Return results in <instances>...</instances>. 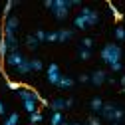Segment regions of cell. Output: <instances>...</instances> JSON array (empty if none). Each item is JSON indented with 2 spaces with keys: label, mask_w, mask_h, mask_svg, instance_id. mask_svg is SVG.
Listing matches in <instances>:
<instances>
[{
  "label": "cell",
  "mask_w": 125,
  "mask_h": 125,
  "mask_svg": "<svg viewBox=\"0 0 125 125\" xmlns=\"http://www.w3.org/2000/svg\"><path fill=\"white\" fill-rule=\"evenodd\" d=\"M46 42H58V32H48L46 34Z\"/></svg>",
  "instance_id": "obj_27"
},
{
  "label": "cell",
  "mask_w": 125,
  "mask_h": 125,
  "mask_svg": "<svg viewBox=\"0 0 125 125\" xmlns=\"http://www.w3.org/2000/svg\"><path fill=\"white\" fill-rule=\"evenodd\" d=\"M87 125H99L97 117H87Z\"/></svg>",
  "instance_id": "obj_29"
},
{
  "label": "cell",
  "mask_w": 125,
  "mask_h": 125,
  "mask_svg": "<svg viewBox=\"0 0 125 125\" xmlns=\"http://www.w3.org/2000/svg\"><path fill=\"white\" fill-rule=\"evenodd\" d=\"M72 105H73V99H72V97H70V99H66V107H72Z\"/></svg>",
  "instance_id": "obj_32"
},
{
  "label": "cell",
  "mask_w": 125,
  "mask_h": 125,
  "mask_svg": "<svg viewBox=\"0 0 125 125\" xmlns=\"http://www.w3.org/2000/svg\"><path fill=\"white\" fill-rule=\"evenodd\" d=\"M26 46H28V50H36L38 46H40V42L34 38V34L32 36H26Z\"/></svg>",
  "instance_id": "obj_15"
},
{
  "label": "cell",
  "mask_w": 125,
  "mask_h": 125,
  "mask_svg": "<svg viewBox=\"0 0 125 125\" xmlns=\"http://www.w3.org/2000/svg\"><path fill=\"white\" fill-rule=\"evenodd\" d=\"M6 56H8V46H6L4 38H2V40H0V58L6 60Z\"/></svg>",
  "instance_id": "obj_19"
},
{
  "label": "cell",
  "mask_w": 125,
  "mask_h": 125,
  "mask_svg": "<svg viewBox=\"0 0 125 125\" xmlns=\"http://www.w3.org/2000/svg\"><path fill=\"white\" fill-rule=\"evenodd\" d=\"M14 72H16L18 75H28L30 72H32V68H30V60H28V58H24V60H22V64H20L16 70H14Z\"/></svg>",
  "instance_id": "obj_10"
},
{
  "label": "cell",
  "mask_w": 125,
  "mask_h": 125,
  "mask_svg": "<svg viewBox=\"0 0 125 125\" xmlns=\"http://www.w3.org/2000/svg\"><path fill=\"white\" fill-rule=\"evenodd\" d=\"M99 117L105 119V121H111V123H119L125 117V111H123L121 107L113 105V103H103L101 111H99Z\"/></svg>",
  "instance_id": "obj_4"
},
{
  "label": "cell",
  "mask_w": 125,
  "mask_h": 125,
  "mask_svg": "<svg viewBox=\"0 0 125 125\" xmlns=\"http://www.w3.org/2000/svg\"><path fill=\"white\" fill-rule=\"evenodd\" d=\"M26 56H22V52L18 50V52H10L8 56H6V60H4V64L8 66V68H12V70H16L20 64H22V60H24Z\"/></svg>",
  "instance_id": "obj_6"
},
{
  "label": "cell",
  "mask_w": 125,
  "mask_h": 125,
  "mask_svg": "<svg viewBox=\"0 0 125 125\" xmlns=\"http://www.w3.org/2000/svg\"><path fill=\"white\" fill-rule=\"evenodd\" d=\"M72 125H82V123H72Z\"/></svg>",
  "instance_id": "obj_36"
},
{
  "label": "cell",
  "mask_w": 125,
  "mask_h": 125,
  "mask_svg": "<svg viewBox=\"0 0 125 125\" xmlns=\"http://www.w3.org/2000/svg\"><path fill=\"white\" fill-rule=\"evenodd\" d=\"M105 82H107V73H105V70H95V72L89 75V83L95 85V87L103 85Z\"/></svg>",
  "instance_id": "obj_8"
},
{
  "label": "cell",
  "mask_w": 125,
  "mask_h": 125,
  "mask_svg": "<svg viewBox=\"0 0 125 125\" xmlns=\"http://www.w3.org/2000/svg\"><path fill=\"white\" fill-rule=\"evenodd\" d=\"M109 125H121V123H109Z\"/></svg>",
  "instance_id": "obj_35"
},
{
  "label": "cell",
  "mask_w": 125,
  "mask_h": 125,
  "mask_svg": "<svg viewBox=\"0 0 125 125\" xmlns=\"http://www.w3.org/2000/svg\"><path fill=\"white\" fill-rule=\"evenodd\" d=\"M62 121H64V115H62L60 111H52V117H50V125H60Z\"/></svg>",
  "instance_id": "obj_16"
},
{
  "label": "cell",
  "mask_w": 125,
  "mask_h": 125,
  "mask_svg": "<svg viewBox=\"0 0 125 125\" xmlns=\"http://www.w3.org/2000/svg\"><path fill=\"white\" fill-rule=\"evenodd\" d=\"M97 22H99V12L93 10V8H87V6H83L82 12L73 18V26L77 30H85L89 26H95Z\"/></svg>",
  "instance_id": "obj_2"
},
{
  "label": "cell",
  "mask_w": 125,
  "mask_h": 125,
  "mask_svg": "<svg viewBox=\"0 0 125 125\" xmlns=\"http://www.w3.org/2000/svg\"><path fill=\"white\" fill-rule=\"evenodd\" d=\"M89 107H91V111L99 113V111H101V107H103V99H101V97H93V99L89 101Z\"/></svg>",
  "instance_id": "obj_13"
},
{
  "label": "cell",
  "mask_w": 125,
  "mask_h": 125,
  "mask_svg": "<svg viewBox=\"0 0 125 125\" xmlns=\"http://www.w3.org/2000/svg\"><path fill=\"white\" fill-rule=\"evenodd\" d=\"M46 75H48V82H50L52 85H58L60 77H62L60 66H58V64H50V66H48V70H46Z\"/></svg>",
  "instance_id": "obj_7"
},
{
  "label": "cell",
  "mask_w": 125,
  "mask_h": 125,
  "mask_svg": "<svg viewBox=\"0 0 125 125\" xmlns=\"http://www.w3.org/2000/svg\"><path fill=\"white\" fill-rule=\"evenodd\" d=\"M0 115H6V105H4V101H0Z\"/></svg>",
  "instance_id": "obj_30"
},
{
  "label": "cell",
  "mask_w": 125,
  "mask_h": 125,
  "mask_svg": "<svg viewBox=\"0 0 125 125\" xmlns=\"http://www.w3.org/2000/svg\"><path fill=\"white\" fill-rule=\"evenodd\" d=\"M42 119H44V115H42L40 111H36V113H32V115H30V123H34V125H36V123H40Z\"/></svg>",
  "instance_id": "obj_23"
},
{
  "label": "cell",
  "mask_w": 125,
  "mask_h": 125,
  "mask_svg": "<svg viewBox=\"0 0 125 125\" xmlns=\"http://www.w3.org/2000/svg\"><path fill=\"white\" fill-rule=\"evenodd\" d=\"M72 38H73V30H70V28L58 30V42H68V40H72Z\"/></svg>",
  "instance_id": "obj_11"
},
{
  "label": "cell",
  "mask_w": 125,
  "mask_h": 125,
  "mask_svg": "<svg viewBox=\"0 0 125 125\" xmlns=\"http://www.w3.org/2000/svg\"><path fill=\"white\" fill-rule=\"evenodd\" d=\"M30 68H32V72H42L44 70V64H42V60L32 58V60H30Z\"/></svg>",
  "instance_id": "obj_14"
},
{
  "label": "cell",
  "mask_w": 125,
  "mask_h": 125,
  "mask_svg": "<svg viewBox=\"0 0 125 125\" xmlns=\"http://www.w3.org/2000/svg\"><path fill=\"white\" fill-rule=\"evenodd\" d=\"M107 6H109V10H111V14H113V18H115V20L119 22V20L123 18V14H121V12L117 10V6H115V4H111V2H107Z\"/></svg>",
  "instance_id": "obj_18"
},
{
  "label": "cell",
  "mask_w": 125,
  "mask_h": 125,
  "mask_svg": "<svg viewBox=\"0 0 125 125\" xmlns=\"http://www.w3.org/2000/svg\"><path fill=\"white\" fill-rule=\"evenodd\" d=\"M18 2H14V0H8V2H6V6H4V18H8V14H10V10L14 8V6H16Z\"/></svg>",
  "instance_id": "obj_21"
},
{
  "label": "cell",
  "mask_w": 125,
  "mask_h": 125,
  "mask_svg": "<svg viewBox=\"0 0 125 125\" xmlns=\"http://www.w3.org/2000/svg\"><path fill=\"white\" fill-rule=\"evenodd\" d=\"M52 2H54V0H46V2H44V6H46V8H52Z\"/></svg>",
  "instance_id": "obj_31"
},
{
  "label": "cell",
  "mask_w": 125,
  "mask_h": 125,
  "mask_svg": "<svg viewBox=\"0 0 125 125\" xmlns=\"http://www.w3.org/2000/svg\"><path fill=\"white\" fill-rule=\"evenodd\" d=\"M121 85H123V91H125V75L121 77Z\"/></svg>",
  "instance_id": "obj_33"
},
{
  "label": "cell",
  "mask_w": 125,
  "mask_h": 125,
  "mask_svg": "<svg viewBox=\"0 0 125 125\" xmlns=\"http://www.w3.org/2000/svg\"><path fill=\"white\" fill-rule=\"evenodd\" d=\"M82 2L80 0H54L52 2V14L58 18V20H66L68 14H70V8L72 6H80Z\"/></svg>",
  "instance_id": "obj_3"
},
{
  "label": "cell",
  "mask_w": 125,
  "mask_h": 125,
  "mask_svg": "<svg viewBox=\"0 0 125 125\" xmlns=\"http://www.w3.org/2000/svg\"><path fill=\"white\" fill-rule=\"evenodd\" d=\"M46 34H48V32H44V30H36V32H34V38H36L38 42H46Z\"/></svg>",
  "instance_id": "obj_24"
},
{
  "label": "cell",
  "mask_w": 125,
  "mask_h": 125,
  "mask_svg": "<svg viewBox=\"0 0 125 125\" xmlns=\"http://www.w3.org/2000/svg\"><path fill=\"white\" fill-rule=\"evenodd\" d=\"M91 46H93V40H91V38H83V40H82V48L91 50Z\"/></svg>",
  "instance_id": "obj_26"
},
{
  "label": "cell",
  "mask_w": 125,
  "mask_h": 125,
  "mask_svg": "<svg viewBox=\"0 0 125 125\" xmlns=\"http://www.w3.org/2000/svg\"><path fill=\"white\" fill-rule=\"evenodd\" d=\"M18 16H8L4 20V38H12V36H16V30H18Z\"/></svg>",
  "instance_id": "obj_5"
},
{
  "label": "cell",
  "mask_w": 125,
  "mask_h": 125,
  "mask_svg": "<svg viewBox=\"0 0 125 125\" xmlns=\"http://www.w3.org/2000/svg\"><path fill=\"white\" fill-rule=\"evenodd\" d=\"M77 82H82V83H87V82H89V75H87V73H82L80 77H77Z\"/></svg>",
  "instance_id": "obj_28"
},
{
  "label": "cell",
  "mask_w": 125,
  "mask_h": 125,
  "mask_svg": "<svg viewBox=\"0 0 125 125\" xmlns=\"http://www.w3.org/2000/svg\"><path fill=\"white\" fill-rule=\"evenodd\" d=\"M121 56H123L121 48H119L117 44H113V42H111V44H105L103 48H101V60L109 66L111 72H121V70H123Z\"/></svg>",
  "instance_id": "obj_1"
},
{
  "label": "cell",
  "mask_w": 125,
  "mask_h": 125,
  "mask_svg": "<svg viewBox=\"0 0 125 125\" xmlns=\"http://www.w3.org/2000/svg\"><path fill=\"white\" fill-rule=\"evenodd\" d=\"M115 38L117 40H125V28L123 26H117L115 28Z\"/></svg>",
  "instance_id": "obj_25"
},
{
  "label": "cell",
  "mask_w": 125,
  "mask_h": 125,
  "mask_svg": "<svg viewBox=\"0 0 125 125\" xmlns=\"http://www.w3.org/2000/svg\"><path fill=\"white\" fill-rule=\"evenodd\" d=\"M73 83H75V82L72 80L70 75H62L60 82H58V87H60V89H70V87H73Z\"/></svg>",
  "instance_id": "obj_12"
},
{
  "label": "cell",
  "mask_w": 125,
  "mask_h": 125,
  "mask_svg": "<svg viewBox=\"0 0 125 125\" xmlns=\"http://www.w3.org/2000/svg\"><path fill=\"white\" fill-rule=\"evenodd\" d=\"M48 105H50V109H52V111H60V113L64 111V109H68V107H66V99H62V97L52 99Z\"/></svg>",
  "instance_id": "obj_9"
},
{
  "label": "cell",
  "mask_w": 125,
  "mask_h": 125,
  "mask_svg": "<svg viewBox=\"0 0 125 125\" xmlns=\"http://www.w3.org/2000/svg\"><path fill=\"white\" fill-rule=\"evenodd\" d=\"M6 87H8V89H12V91H20V87H22V85H20L18 82H12V80H8V82H6Z\"/></svg>",
  "instance_id": "obj_22"
},
{
  "label": "cell",
  "mask_w": 125,
  "mask_h": 125,
  "mask_svg": "<svg viewBox=\"0 0 125 125\" xmlns=\"http://www.w3.org/2000/svg\"><path fill=\"white\" fill-rule=\"evenodd\" d=\"M18 121H20V115H18V113H10V115L4 119V125H18Z\"/></svg>",
  "instance_id": "obj_17"
},
{
  "label": "cell",
  "mask_w": 125,
  "mask_h": 125,
  "mask_svg": "<svg viewBox=\"0 0 125 125\" xmlns=\"http://www.w3.org/2000/svg\"><path fill=\"white\" fill-rule=\"evenodd\" d=\"M77 56H80V60H89V58H91V50L80 48V52H77Z\"/></svg>",
  "instance_id": "obj_20"
},
{
  "label": "cell",
  "mask_w": 125,
  "mask_h": 125,
  "mask_svg": "<svg viewBox=\"0 0 125 125\" xmlns=\"http://www.w3.org/2000/svg\"><path fill=\"white\" fill-rule=\"evenodd\" d=\"M60 125H72V123H68V121H62V123H60Z\"/></svg>",
  "instance_id": "obj_34"
}]
</instances>
